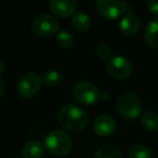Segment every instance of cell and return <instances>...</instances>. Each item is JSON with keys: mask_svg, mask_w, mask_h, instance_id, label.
<instances>
[{"mask_svg": "<svg viewBox=\"0 0 158 158\" xmlns=\"http://www.w3.org/2000/svg\"><path fill=\"white\" fill-rule=\"evenodd\" d=\"M4 70H6V64L0 60V74H2L4 72Z\"/></svg>", "mask_w": 158, "mask_h": 158, "instance_id": "23", "label": "cell"}, {"mask_svg": "<svg viewBox=\"0 0 158 158\" xmlns=\"http://www.w3.org/2000/svg\"><path fill=\"white\" fill-rule=\"evenodd\" d=\"M87 114L81 108L74 104H64L58 113V122L60 126L68 131L80 132L88 125Z\"/></svg>", "mask_w": 158, "mask_h": 158, "instance_id": "1", "label": "cell"}, {"mask_svg": "<svg viewBox=\"0 0 158 158\" xmlns=\"http://www.w3.org/2000/svg\"><path fill=\"white\" fill-rule=\"evenodd\" d=\"M44 148L39 141H28L22 148V155L24 158H41L43 156Z\"/></svg>", "mask_w": 158, "mask_h": 158, "instance_id": "12", "label": "cell"}, {"mask_svg": "<svg viewBox=\"0 0 158 158\" xmlns=\"http://www.w3.org/2000/svg\"><path fill=\"white\" fill-rule=\"evenodd\" d=\"M61 80H63L61 74L58 71H55V70L48 71V72L44 73L41 77L42 83L45 86H48V87H55V86H57L58 84H60Z\"/></svg>", "mask_w": 158, "mask_h": 158, "instance_id": "17", "label": "cell"}, {"mask_svg": "<svg viewBox=\"0 0 158 158\" xmlns=\"http://www.w3.org/2000/svg\"><path fill=\"white\" fill-rule=\"evenodd\" d=\"M141 125L150 132L158 131V114L155 112H145L141 116Z\"/></svg>", "mask_w": 158, "mask_h": 158, "instance_id": "15", "label": "cell"}, {"mask_svg": "<svg viewBox=\"0 0 158 158\" xmlns=\"http://www.w3.org/2000/svg\"><path fill=\"white\" fill-rule=\"evenodd\" d=\"M129 158H152V153L148 146L135 144L129 151Z\"/></svg>", "mask_w": 158, "mask_h": 158, "instance_id": "18", "label": "cell"}, {"mask_svg": "<svg viewBox=\"0 0 158 158\" xmlns=\"http://www.w3.org/2000/svg\"><path fill=\"white\" fill-rule=\"evenodd\" d=\"M72 139L63 129H54L45 138V148L55 156H64L72 150Z\"/></svg>", "mask_w": 158, "mask_h": 158, "instance_id": "2", "label": "cell"}, {"mask_svg": "<svg viewBox=\"0 0 158 158\" xmlns=\"http://www.w3.org/2000/svg\"><path fill=\"white\" fill-rule=\"evenodd\" d=\"M96 54L101 59H111L112 56V50L106 44H100L96 48Z\"/></svg>", "mask_w": 158, "mask_h": 158, "instance_id": "20", "label": "cell"}, {"mask_svg": "<svg viewBox=\"0 0 158 158\" xmlns=\"http://www.w3.org/2000/svg\"><path fill=\"white\" fill-rule=\"evenodd\" d=\"M145 42L153 48H158V19L148 24L144 31Z\"/></svg>", "mask_w": 158, "mask_h": 158, "instance_id": "14", "label": "cell"}, {"mask_svg": "<svg viewBox=\"0 0 158 158\" xmlns=\"http://www.w3.org/2000/svg\"><path fill=\"white\" fill-rule=\"evenodd\" d=\"M94 158H123V154L116 146L106 144L98 148Z\"/></svg>", "mask_w": 158, "mask_h": 158, "instance_id": "16", "label": "cell"}, {"mask_svg": "<svg viewBox=\"0 0 158 158\" xmlns=\"http://www.w3.org/2000/svg\"><path fill=\"white\" fill-rule=\"evenodd\" d=\"M148 8L153 14L158 16V0H148Z\"/></svg>", "mask_w": 158, "mask_h": 158, "instance_id": "21", "label": "cell"}, {"mask_svg": "<svg viewBox=\"0 0 158 158\" xmlns=\"http://www.w3.org/2000/svg\"><path fill=\"white\" fill-rule=\"evenodd\" d=\"M115 121L110 115H100L94 123V130L99 137H109L115 131Z\"/></svg>", "mask_w": 158, "mask_h": 158, "instance_id": "11", "label": "cell"}, {"mask_svg": "<svg viewBox=\"0 0 158 158\" xmlns=\"http://www.w3.org/2000/svg\"><path fill=\"white\" fill-rule=\"evenodd\" d=\"M140 29V19L133 12H127L121 19L119 30L126 37H133Z\"/></svg>", "mask_w": 158, "mask_h": 158, "instance_id": "10", "label": "cell"}, {"mask_svg": "<svg viewBox=\"0 0 158 158\" xmlns=\"http://www.w3.org/2000/svg\"><path fill=\"white\" fill-rule=\"evenodd\" d=\"M32 31L35 35L41 38H48L55 35L59 29V22L53 15L48 13L40 14L33 19L31 24Z\"/></svg>", "mask_w": 158, "mask_h": 158, "instance_id": "4", "label": "cell"}, {"mask_svg": "<svg viewBox=\"0 0 158 158\" xmlns=\"http://www.w3.org/2000/svg\"><path fill=\"white\" fill-rule=\"evenodd\" d=\"M117 112L121 116L127 119L135 118L142 111V102L135 93H125L118 98L116 102Z\"/></svg>", "mask_w": 158, "mask_h": 158, "instance_id": "3", "label": "cell"}, {"mask_svg": "<svg viewBox=\"0 0 158 158\" xmlns=\"http://www.w3.org/2000/svg\"><path fill=\"white\" fill-rule=\"evenodd\" d=\"M97 10L106 19H116L126 14L127 4L125 0H97Z\"/></svg>", "mask_w": 158, "mask_h": 158, "instance_id": "7", "label": "cell"}, {"mask_svg": "<svg viewBox=\"0 0 158 158\" xmlns=\"http://www.w3.org/2000/svg\"><path fill=\"white\" fill-rule=\"evenodd\" d=\"M108 71L111 77L117 80H126L132 73V64L123 56H114L109 59Z\"/></svg>", "mask_w": 158, "mask_h": 158, "instance_id": "8", "label": "cell"}, {"mask_svg": "<svg viewBox=\"0 0 158 158\" xmlns=\"http://www.w3.org/2000/svg\"><path fill=\"white\" fill-rule=\"evenodd\" d=\"M73 95L80 103L85 106L95 104L100 98L97 86L88 81H81L75 84L73 87Z\"/></svg>", "mask_w": 158, "mask_h": 158, "instance_id": "5", "label": "cell"}, {"mask_svg": "<svg viewBox=\"0 0 158 158\" xmlns=\"http://www.w3.org/2000/svg\"><path fill=\"white\" fill-rule=\"evenodd\" d=\"M4 90H6V84H4V81L1 79V77H0V98L3 96Z\"/></svg>", "mask_w": 158, "mask_h": 158, "instance_id": "22", "label": "cell"}, {"mask_svg": "<svg viewBox=\"0 0 158 158\" xmlns=\"http://www.w3.org/2000/svg\"><path fill=\"white\" fill-rule=\"evenodd\" d=\"M56 42L60 48L68 50V48H72L73 44H74V38H73V35L69 31L64 30V31H60V32L57 33Z\"/></svg>", "mask_w": 158, "mask_h": 158, "instance_id": "19", "label": "cell"}, {"mask_svg": "<svg viewBox=\"0 0 158 158\" xmlns=\"http://www.w3.org/2000/svg\"><path fill=\"white\" fill-rule=\"evenodd\" d=\"M71 24H72L73 28L77 31L85 32L90 28L92 25V19L86 13L84 12H77L72 15L71 19Z\"/></svg>", "mask_w": 158, "mask_h": 158, "instance_id": "13", "label": "cell"}, {"mask_svg": "<svg viewBox=\"0 0 158 158\" xmlns=\"http://www.w3.org/2000/svg\"><path fill=\"white\" fill-rule=\"evenodd\" d=\"M41 77L35 72H28L22 75L21 79L17 82V94L22 98H29L35 97L38 94L41 87Z\"/></svg>", "mask_w": 158, "mask_h": 158, "instance_id": "6", "label": "cell"}, {"mask_svg": "<svg viewBox=\"0 0 158 158\" xmlns=\"http://www.w3.org/2000/svg\"><path fill=\"white\" fill-rule=\"evenodd\" d=\"M77 0H50V9L58 17H69L74 14Z\"/></svg>", "mask_w": 158, "mask_h": 158, "instance_id": "9", "label": "cell"}]
</instances>
